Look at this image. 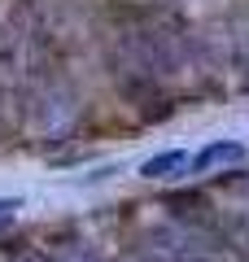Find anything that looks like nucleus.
I'll use <instances>...</instances> for the list:
<instances>
[{"label": "nucleus", "instance_id": "1", "mask_svg": "<svg viewBox=\"0 0 249 262\" xmlns=\"http://www.w3.org/2000/svg\"><path fill=\"white\" fill-rule=\"evenodd\" d=\"M245 153H249V149H245L240 140H210L205 149H197V153H193L188 170H193V175H210V170H219V166H232V162H240Z\"/></svg>", "mask_w": 249, "mask_h": 262}, {"label": "nucleus", "instance_id": "2", "mask_svg": "<svg viewBox=\"0 0 249 262\" xmlns=\"http://www.w3.org/2000/svg\"><path fill=\"white\" fill-rule=\"evenodd\" d=\"M188 162H193V158H188L184 149H166V153H157V158H149L144 166H140V179H149V184H157V179H175Z\"/></svg>", "mask_w": 249, "mask_h": 262}, {"label": "nucleus", "instance_id": "3", "mask_svg": "<svg viewBox=\"0 0 249 262\" xmlns=\"http://www.w3.org/2000/svg\"><path fill=\"white\" fill-rule=\"evenodd\" d=\"M18 210H22V201H18V196H0V232L18 223Z\"/></svg>", "mask_w": 249, "mask_h": 262}]
</instances>
